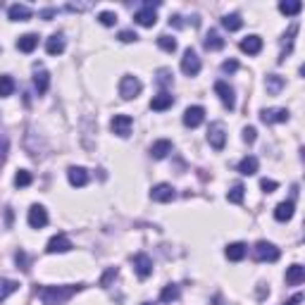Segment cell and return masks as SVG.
I'll list each match as a JSON object with an SVG mask.
<instances>
[{
  "mask_svg": "<svg viewBox=\"0 0 305 305\" xmlns=\"http://www.w3.org/2000/svg\"><path fill=\"white\" fill-rule=\"evenodd\" d=\"M83 286L79 284H67V286H43V289H38V298H41L43 305H64L67 300L74 296V293H79Z\"/></svg>",
  "mask_w": 305,
  "mask_h": 305,
  "instance_id": "cell-1",
  "label": "cell"
},
{
  "mask_svg": "<svg viewBox=\"0 0 305 305\" xmlns=\"http://www.w3.org/2000/svg\"><path fill=\"white\" fill-rule=\"evenodd\" d=\"M155 7H160V0H146L143 7H141L139 12L134 14V21L141 24V27H155V21H158V14H155Z\"/></svg>",
  "mask_w": 305,
  "mask_h": 305,
  "instance_id": "cell-2",
  "label": "cell"
},
{
  "mask_svg": "<svg viewBox=\"0 0 305 305\" xmlns=\"http://www.w3.org/2000/svg\"><path fill=\"white\" fill-rule=\"evenodd\" d=\"M253 257H255L257 263H277L279 260V248L274 246V243L260 241V243H255V248H253Z\"/></svg>",
  "mask_w": 305,
  "mask_h": 305,
  "instance_id": "cell-3",
  "label": "cell"
},
{
  "mask_svg": "<svg viewBox=\"0 0 305 305\" xmlns=\"http://www.w3.org/2000/svg\"><path fill=\"white\" fill-rule=\"evenodd\" d=\"M141 89H143V83L132 74L122 76V81H119V96L124 98V100H134V98L141 93Z\"/></svg>",
  "mask_w": 305,
  "mask_h": 305,
  "instance_id": "cell-4",
  "label": "cell"
},
{
  "mask_svg": "<svg viewBox=\"0 0 305 305\" xmlns=\"http://www.w3.org/2000/svg\"><path fill=\"white\" fill-rule=\"evenodd\" d=\"M208 143L215 150H222L224 143H227V132H224V124L222 122H212L208 129Z\"/></svg>",
  "mask_w": 305,
  "mask_h": 305,
  "instance_id": "cell-5",
  "label": "cell"
},
{
  "mask_svg": "<svg viewBox=\"0 0 305 305\" xmlns=\"http://www.w3.org/2000/svg\"><path fill=\"white\" fill-rule=\"evenodd\" d=\"M181 72L186 76H195L201 72V57H198V53L193 48H188L184 53V57H181Z\"/></svg>",
  "mask_w": 305,
  "mask_h": 305,
  "instance_id": "cell-6",
  "label": "cell"
},
{
  "mask_svg": "<svg viewBox=\"0 0 305 305\" xmlns=\"http://www.w3.org/2000/svg\"><path fill=\"white\" fill-rule=\"evenodd\" d=\"M132 126H134V119L129 117V115H115L112 122H110L112 134H117V136H122V139H126V136L132 134Z\"/></svg>",
  "mask_w": 305,
  "mask_h": 305,
  "instance_id": "cell-7",
  "label": "cell"
},
{
  "mask_svg": "<svg viewBox=\"0 0 305 305\" xmlns=\"http://www.w3.org/2000/svg\"><path fill=\"white\" fill-rule=\"evenodd\" d=\"M27 222L31 229H43L48 224V210L43 208V205H31L27 215Z\"/></svg>",
  "mask_w": 305,
  "mask_h": 305,
  "instance_id": "cell-8",
  "label": "cell"
},
{
  "mask_svg": "<svg viewBox=\"0 0 305 305\" xmlns=\"http://www.w3.org/2000/svg\"><path fill=\"white\" fill-rule=\"evenodd\" d=\"M263 124H279V122H289V110L286 107H267L260 112Z\"/></svg>",
  "mask_w": 305,
  "mask_h": 305,
  "instance_id": "cell-9",
  "label": "cell"
},
{
  "mask_svg": "<svg viewBox=\"0 0 305 305\" xmlns=\"http://www.w3.org/2000/svg\"><path fill=\"white\" fill-rule=\"evenodd\" d=\"M215 93L220 96V100H222V105L227 107V110H234V105H236L234 89H231L227 81H217L215 83Z\"/></svg>",
  "mask_w": 305,
  "mask_h": 305,
  "instance_id": "cell-10",
  "label": "cell"
},
{
  "mask_svg": "<svg viewBox=\"0 0 305 305\" xmlns=\"http://www.w3.org/2000/svg\"><path fill=\"white\" fill-rule=\"evenodd\" d=\"M150 198L155 203H169L177 198V191H174V186H169V184H158V186L150 188Z\"/></svg>",
  "mask_w": 305,
  "mask_h": 305,
  "instance_id": "cell-11",
  "label": "cell"
},
{
  "mask_svg": "<svg viewBox=\"0 0 305 305\" xmlns=\"http://www.w3.org/2000/svg\"><path fill=\"white\" fill-rule=\"evenodd\" d=\"M203 119H205V107H201V105L186 107V112H184V124H186L188 129H195V126H201Z\"/></svg>",
  "mask_w": 305,
  "mask_h": 305,
  "instance_id": "cell-12",
  "label": "cell"
},
{
  "mask_svg": "<svg viewBox=\"0 0 305 305\" xmlns=\"http://www.w3.org/2000/svg\"><path fill=\"white\" fill-rule=\"evenodd\" d=\"M134 270L141 279H148L152 274V260L146 255V253H136L134 255Z\"/></svg>",
  "mask_w": 305,
  "mask_h": 305,
  "instance_id": "cell-13",
  "label": "cell"
},
{
  "mask_svg": "<svg viewBox=\"0 0 305 305\" xmlns=\"http://www.w3.org/2000/svg\"><path fill=\"white\" fill-rule=\"evenodd\" d=\"M46 250H48L50 255H55V253H67V250H72V241H70V238H67L64 234H55V236H53V238L48 241Z\"/></svg>",
  "mask_w": 305,
  "mask_h": 305,
  "instance_id": "cell-14",
  "label": "cell"
},
{
  "mask_svg": "<svg viewBox=\"0 0 305 305\" xmlns=\"http://www.w3.org/2000/svg\"><path fill=\"white\" fill-rule=\"evenodd\" d=\"M67 179H70V184L74 188H81L89 184V172H86L83 167H70V169H67Z\"/></svg>",
  "mask_w": 305,
  "mask_h": 305,
  "instance_id": "cell-15",
  "label": "cell"
},
{
  "mask_svg": "<svg viewBox=\"0 0 305 305\" xmlns=\"http://www.w3.org/2000/svg\"><path fill=\"white\" fill-rule=\"evenodd\" d=\"M174 105V96H169L167 91H162V93H158V96H152V100H150V110H155V112H165V110H169Z\"/></svg>",
  "mask_w": 305,
  "mask_h": 305,
  "instance_id": "cell-16",
  "label": "cell"
},
{
  "mask_svg": "<svg viewBox=\"0 0 305 305\" xmlns=\"http://www.w3.org/2000/svg\"><path fill=\"white\" fill-rule=\"evenodd\" d=\"M172 141H167V139H160V141H155L150 146V158H155V160H165L169 152H172Z\"/></svg>",
  "mask_w": 305,
  "mask_h": 305,
  "instance_id": "cell-17",
  "label": "cell"
},
{
  "mask_svg": "<svg viewBox=\"0 0 305 305\" xmlns=\"http://www.w3.org/2000/svg\"><path fill=\"white\" fill-rule=\"evenodd\" d=\"M241 50H243V53H248V55H257V53L263 50V38L255 36V34L246 36V38L241 41Z\"/></svg>",
  "mask_w": 305,
  "mask_h": 305,
  "instance_id": "cell-18",
  "label": "cell"
},
{
  "mask_svg": "<svg viewBox=\"0 0 305 305\" xmlns=\"http://www.w3.org/2000/svg\"><path fill=\"white\" fill-rule=\"evenodd\" d=\"M246 253H248V248H246V243H241V241L229 243L227 250H224V255H227L231 263H238V260H243V257H246Z\"/></svg>",
  "mask_w": 305,
  "mask_h": 305,
  "instance_id": "cell-19",
  "label": "cell"
},
{
  "mask_svg": "<svg viewBox=\"0 0 305 305\" xmlns=\"http://www.w3.org/2000/svg\"><path fill=\"white\" fill-rule=\"evenodd\" d=\"M293 203L291 201H284V203H279L277 208H274V220H277V222H289V220H291L293 217Z\"/></svg>",
  "mask_w": 305,
  "mask_h": 305,
  "instance_id": "cell-20",
  "label": "cell"
},
{
  "mask_svg": "<svg viewBox=\"0 0 305 305\" xmlns=\"http://www.w3.org/2000/svg\"><path fill=\"white\" fill-rule=\"evenodd\" d=\"M286 281L291 286H298L305 281V267L303 265H291L289 270H286Z\"/></svg>",
  "mask_w": 305,
  "mask_h": 305,
  "instance_id": "cell-21",
  "label": "cell"
},
{
  "mask_svg": "<svg viewBox=\"0 0 305 305\" xmlns=\"http://www.w3.org/2000/svg\"><path fill=\"white\" fill-rule=\"evenodd\" d=\"M48 86H50L48 72H46V70H36V74H34V89H36V93H38V96H43V93L48 91Z\"/></svg>",
  "mask_w": 305,
  "mask_h": 305,
  "instance_id": "cell-22",
  "label": "cell"
},
{
  "mask_svg": "<svg viewBox=\"0 0 305 305\" xmlns=\"http://www.w3.org/2000/svg\"><path fill=\"white\" fill-rule=\"evenodd\" d=\"M265 89H267V93H272V96L281 93V89H284V76L267 74V79H265Z\"/></svg>",
  "mask_w": 305,
  "mask_h": 305,
  "instance_id": "cell-23",
  "label": "cell"
},
{
  "mask_svg": "<svg viewBox=\"0 0 305 305\" xmlns=\"http://www.w3.org/2000/svg\"><path fill=\"white\" fill-rule=\"evenodd\" d=\"M7 17L12 21H27L29 17H31V10H29L27 5H19V3H17V5H12L7 10Z\"/></svg>",
  "mask_w": 305,
  "mask_h": 305,
  "instance_id": "cell-24",
  "label": "cell"
},
{
  "mask_svg": "<svg viewBox=\"0 0 305 305\" xmlns=\"http://www.w3.org/2000/svg\"><path fill=\"white\" fill-rule=\"evenodd\" d=\"M46 50H48V55H60V53H64V38L60 34H53L46 41Z\"/></svg>",
  "mask_w": 305,
  "mask_h": 305,
  "instance_id": "cell-25",
  "label": "cell"
},
{
  "mask_svg": "<svg viewBox=\"0 0 305 305\" xmlns=\"http://www.w3.org/2000/svg\"><path fill=\"white\" fill-rule=\"evenodd\" d=\"M36 46H38V36L36 34H24V36H19V41H17V48H19L21 53H34Z\"/></svg>",
  "mask_w": 305,
  "mask_h": 305,
  "instance_id": "cell-26",
  "label": "cell"
},
{
  "mask_svg": "<svg viewBox=\"0 0 305 305\" xmlns=\"http://www.w3.org/2000/svg\"><path fill=\"white\" fill-rule=\"evenodd\" d=\"M303 10V3L300 0H284V3H279V12L286 14V17H293V14H298Z\"/></svg>",
  "mask_w": 305,
  "mask_h": 305,
  "instance_id": "cell-27",
  "label": "cell"
},
{
  "mask_svg": "<svg viewBox=\"0 0 305 305\" xmlns=\"http://www.w3.org/2000/svg\"><path fill=\"white\" fill-rule=\"evenodd\" d=\"M238 172H241L243 177H253V174L257 172V158H253V155L243 158L241 162H238Z\"/></svg>",
  "mask_w": 305,
  "mask_h": 305,
  "instance_id": "cell-28",
  "label": "cell"
},
{
  "mask_svg": "<svg viewBox=\"0 0 305 305\" xmlns=\"http://www.w3.org/2000/svg\"><path fill=\"white\" fill-rule=\"evenodd\" d=\"M205 48L208 50H222L224 48V38L217 34L215 29H210L208 36H205Z\"/></svg>",
  "mask_w": 305,
  "mask_h": 305,
  "instance_id": "cell-29",
  "label": "cell"
},
{
  "mask_svg": "<svg viewBox=\"0 0 305 305\" xmlns=\"http://www.w3.org/2000/svg\"><path fill=\"white\" fill-rule=\"evenodd\" d=\"M17 289H19L17 281H12V279H0V303H3L5 298H10Z\"/></svg>",
  "mask_w": 305,
  "mask_h": 305,
  "instance_id": "cell-30",
  "label": "cell"
},
{
  "mask_svg": "<svg viewBox=\"0 0 305 305\" xmlns=\"http://www.w3.org/2000/svg\"><path fill=\"white\" fill-rule=\"evenodd\" d=\"M222 27L227 29V31H238V29L243 27L241 14H224V17H222Z\"/></svg>",
  "mask_w": 305,
  "mask_h": 305,
  "instance_id": "cell-31",
  "label": "cell"
},
{
  "mask_svg": "<svg viewBox=\"0 0 305 305\" xmlns=\"http://www.w3.org/2000/svg\"><path fill=\"white\" fill-rule=\"evenodd\" d=\"M14 93V79L7 74H0V98H7Z\"/></svg>",
  "mask_w": 305,
  "mask_h": 305,
  "instance_id": "cell-32",
  "label": "cell"
},
{
  "mask_svg": "<svg viewBox=\"0 0 305 305\" xmlns=\"http://www.w3.org/2000/svg\"><path fill=\"white\" fill-rule=\"evenodd\" d=\"M177 298H179V286H174V284L165 286L162 293H160V300H162V303H174Z\"/></svg>",
  "mask_w": 305,
  "mask_h": 305,
  "instance_id": "cell-33",
  "label": "cell"
},
{
  "mask_svg": "<svg viewBox=\"0 0 305 305\" xmlns=\"http://www.w3.org/2000/svg\"><path fill=\"white\" fill-rule=\"evenodd\" d=\"M31 181H34V177H31V172H27V169H19V172L14 174V186H17V188L29 186Z\"/></svg>",
  "mask_w": 305,
  "mask_h": 305,
  "instance_id": "cell-34",
  "label": "cell"
},
{
  "mask_svg": "<svg viewBox=\"0 0 305 305\" xmlns=\"http://www.w3.org/2000/svg\"><path fill=\"white\" fill-rule=\"evenodd\" d=\"M243 191H246V188H243L241 184H234V186H231V191L227 193V201H229V203H234V205L243 203Z\"/></svg>",
  "mask_w": 305,
  "mask_h": 305,
  "instance_id": "cell-35",
  "label": "cell"
},
{
  "mask_svg": "<svg viewBox=\"0 0 305 305\" xmlns=\"http://www.w3.org/2000/svg\"><path fill=\"white\" fill-rule=\"evenodd\" d=\"M158 46L165 50V53H174V50H177V41H174L172 36H167V34L158 36Z\"/></svg>",
  "mask_w": 305,
  "mask_h": 305,
  "instance_id": "cell-36",
  "label": "cell"
},
{
  "mask_svg": "<svg viewBox=\"0 0 305 305\" xmlns=\"http://www.w3.org/2000/svg\"><path fill=\"white\" fill-rule=\"evenodd\" d=\"M98 21H100L103 27H115V24H117V14L115 12H100L98 14Z\"/></svg>",
  "mask_w": 305,
  "mask_h": 305,
  "instance_id": "cell-37",
  "label": "cell"
},
{
  "mask_svg": "<svg viewBox=\"0 0 305 305\" xmlns=\"http://www.w3.org/2000/svg\"><path fill=\"white\" fill-rule=\"evenodd\" d=\"M172 81H174V74L169 70H160L158 72V83L160 86H169Z\"/></svg>",
  "mask_w": 305,
  "mask_h": 305,
  "instance_id": "cell-38",
  "label": "cell"
},
{
  "mask_svg": "<svg viewBox=\"0 0 305 305\" xmlns=\"http://www.w3.org/2000/svg\"><path fill=\"white\" fill-rule=\"evenodd\" d=\"M277 186H279V184L274 179H263V181H260V188H263L265 193H274V191H277Z\"/></svg>",
  "mask_w": 305,
  "mask_h": 305,
  "instance_id": "cell-39",
  "label": "cell"
},
{
  "mask_svg": "<svg viewBox=\"0 0 305 305\" xmlns=\"http://www.w3.org/2000/svg\"><path fill=\"white\" fill-rule=\"evenodd\" d=\"M14 260H17V265H19L24 272H29V257L24 250H17V255H14Z\"/></svg>",
  "mask_w": 305,
  "mask_h": 305,
  "instance_id": "cell-40",
  "label": "cell"
},
{
  "mask_svg": "<svg viewBox=\"0 0 305 305\" xmlns=\"http://www.w3.org/2000/svg\"><path fill=\"white\" fill-rule=\"evenodd\" d=\"M119 41H122V43H134V41H139V36L126 29V31H119Z\"/></svg>",
  "mask_w": 305,
  "mask_h": 305,
  "instance_id": "cell-41",
  "label": "cell"
},
{
  "mask_svg": "<svg viewBox=\"0 0 305 305\" xmlns=\"http://www.w3.org/2000/svg\"><path fill=\"white\" fill-rule=\"evenodd\" d=\"M255 136H257L255 126H246V129H243V141H246V143H253V141H255Z\"/></svg>",
  "mask_w": 305,
  "mask_h": 305,
  "instance_id": "cell-42",
  "label": "cell"
},
{
  "mask_svg": "<svg viewBox=\"0 0 305 305\" xmlns=\"http://www.w3.org/2000/svg\"><path fill=\"white\" fill-rule=\"evenodd\" d=\"M236 70H238V62H236V60H227V62H222V72H224V74H234Z\"/></svg>",
  "mask_w": 305,
  "mask_h": 305,
  "instance_id": "cell-43",
  "label": "cell"
},
{
  "mask_svg": "<svg viewBox=\"0 0 305 305\" xmlns=\"http://www.w3.org/2000/svg\"><path fill=\"white\" fill-rule=\"evenodd\" d=\"M5 152H7V139L0 134V162L5 160Z\"/></svg>",
  "mask_w": 305,
  "mask_h": 305,
  "instance_id": "cell-44",
  "label": "cell"
},
{
  "mask_svg": "<svg viewBox=\"0 0 305 305\" xmlns=\"http://www.w3.org/2000/svg\"><path fill=\"white\" fill-rule=\"evenodd\" d=\"M112 277H117V267H112V270H107V274H105V277H103V281H100V284H103V286H107V281H110Z\"/></svg>",
  "mask_w": 305,
  "mask_h": 305,
  "instance_id": "cell-45",
  "label": "cell"
},
{
  "mask_svg": "<svg viewBox=\"0 0 305 305\" xmlns=\"http://www.w3.org/2000/svg\"><path fill=\"white\" fill-rule=\"evenodd\" d=\"M169 24H174V27H177V29H181V27H184V21H181V17H179V14H174V17H169Z\"/></svg>",
  "mask_w": 305,
  "mask_h": 305,
  "instance_id": "cell-46",
  "label": "cell"
},
{
  "mask_svg": "<svg viewBox=\"0 0 305 305\" xmlns=\"http://www.w3.org/2000/svg\"><path fill=\"white\" fill-rule=\"evenodd\" d=\"M55 12H57V10H43L38 17H41V19H50V17H55Z\"/></svg>",
  "mask_w": 305,
  "mask_h": 305,
  "instance_id": "cell-47",
  "label": "cell"
},
{
  "mask_svg": "<svg viewBox=\"0 0 305 305\" xmlns=\"http://www.w3.org/2000/svg\"><path fill=\"white\" fill-rule=\"evenodd\" d=\"M300 300H303V296H300V293H296V296H293V298H291V300H286V303H284V305H298V303H300Z\"/></svg>",
  "mask_w": 305,
  "mask_h": 305,
  "instance_id": "cell-48",
  "label": "cell"
},
{
  "mask_svg": "<svg viewBox=\"0 0 305 305\" xmlns=\"http://www.w3.org/2000/svg\"><path fill=\"white\" fill-rule=\"evenodd\" d=\"M143 305H152V303H143Z\"/></svg>",
  "mask_w": 305,
  "mask_h": 305,
  "instance_id": "cell-49",
  "label": "cell"
}]
</instances>
